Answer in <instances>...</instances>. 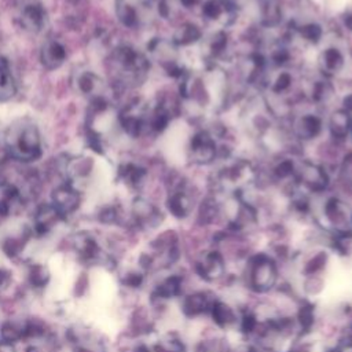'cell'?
Returning <instances> with one entry per match:
<instances>
[{
	"label": "cell",
	"instance_id": "1",
	"mask_svg": "<svg viewBox=\"0 0 352 352\" xmlns=\"http://www.w3.org/2000/svg\"><path fill=\"white\" fill-rule=\"evenodd\" d=\"M4 144L8 155L21 162H32L41 157L43 142L37 125L21 118L8 125L4 133Z\"/></svg>",
	"mask_w": 352,
	"mask_h": 352
},
{
	"label": "cell",
	"instance_id": "2",
	"mask_svg": "<svg viewBox=\"0 0 352 352\" xmlns=\"http://www.w3.org/2000/svg\"><path fill=\"white\" fill-rule=\"evenodd\" d=\"M109 63L116 81L122 85L140 84L148 72L146 56L126 45L116 48L110 55Z\"/></svg>",
	"mask_w": 352,
	"mask_h": 352
},
{
	"label": "cell",
	"instance_id": "3",
	"mask_svg": "<svg viewBox=\"0 0 352 352\" xmlns=\"http://www.w3.org/2000/svg\"><path fill=\"white\" fill-rule=\"evenodd\" d=\"M278 278V271L275 263L264 256H256L250 260L246 267V283L254 292H267L270 290Z\"/></svg>",
	"mask_w": 352,
	"mask_h": 352
},
{
	"label": "cell",
	"instance_id": "4",
	"mask_svg": "<svg viewBox=\"0 0 352 352\" xmlns=\"http://www.w3.org/2000/svg\"><path fill=\"white\" fill-rule=\"evenodd\" d=\"M118 21L131 29L146 25L150 19V8L142 0H116Z\"/></svg>",
	"mask_w": 352,
	"mask_h": 352
},
{
	"label": "cell",
	"instance_id": "5",
	"mask_svg": "<svg viewBox=\"0 0 352 352\" xmlns=\"http://www.w3.org/2000/svg\"><path fill=\"white\" fill-rule=\"evenodd\" d=\"M324 219L329 226L338 234H352V208L345 202L330 198L324 205Z\"/></svg>",
	"mask_w": 352,
	"mask_h": 352
},
{
	"label": "cell",
	"instance_id": "6",
	"mask_svg": "<svg viewBox=\"0 0 352 352\" xmlns=\"http://www.w3.org/2000/svg\"><path fill=\"white\" fill-rule=\"evenodd\" d=\"M80 201L81 197L78 188L69 182L58 186L51 194V205L62 219L72 214L78 208Z\"/></svg>",
	"mask_w": 352,
	"mask_h": 352
},
{
	"label": "cell",
	"instance_id": "7",
	"mask_svg": "<svg viewBox=\"0 0 352 352\" xmlns=\"http://www.w3.org/2000/svg\"><path fill=\"white\" fill-rule=\"evenodd\" d=\"M73 84L76 87V91L87 98L91 99V102L95 100H106L103 96L104 84L99 76H96L92 70H82L77 72L73 80Z\"/></svg>",
	"mask_w": 352,
	"mask_h": 352
},
{
	"label": "cell",
	"instance_id": "8",
	"mask_svg": "<svg viewBox=\"0 0 352 352\" xmlns=\"http://www.w3.org/2000/svg\"><path fill=\"white\" fill-rule=\"evenodd\" d=\"M132 217L142 228H154L161 223V212L148 201L136 198L132 204Z\"/></svg>",
	"mask_w": 352,
	"mask_h": 352
},
{
	"label": "cell",
	"instance_id": "9",
	"mask_svg": "<svg viewBox=\"0 0 352 352\" xmlns=\"http://www.w3.org/2000/svg\"><path fill=\"white\" fill-rule=\"evenodd\" d=\"M73 246L81 261L96 263L103 257V253L98 241L87 232L76 234L73 238Z\"/></svg>",
	"mask_w": 352,
	"mask_h": 352
},
{
	"label": "cell",
	"instance_id": "10",
	"mask_svg": "<svg viewBox=\"0 0 352 352\" xmlns=\"http://www.w3.org/2000/svg\"><path fill=\"white\" fill-rule=\"evenodd\" d=\"M21 25L30 33H40L47 26V12L38 3H32L23 7L21 12Z\"/></svg>",
	"mask_w": 352,
	"mask_h": 352
},
{
	"label": "cell",
	"instance_id": "11",
	"mask_svg": "<svg viewBox=\"0 0 352 352\" xmlns=\"http://www.w3.org/2000/svg\"><path fill=\"white\" fill-rule=\"evenodd\" d=\"M21 190L11 182L0 180V216H10L22 205Z\"/></svg>",
	"mask_w": 352,
	"mask_h": 352
},
{
	"label": "cell",
	"instance_id": "12",
	"mask_svg": "<svg viewBox=\"0 0 352 352\" xmlns=\"http://www.w3.org/2000/svg\"><path fill=\"white\" fill-rule=\"evenodd\" d=\"M41 65L47 70H55L66 60V48L58 40H48L44 43L40 52Z\"/></svg>",
	"mask_w": 352,
	"mask_h": 352
},
{
	"label": "cell",
	"instance_id": "13",
	"mask_svg": "<svg viewBox=\"0 0 352 352\" xmlns=\"http://www.w3.org/2000/svg\"><path fill=\"white\" fill-rule=\"evenodd\" d=\"M191 154L195 162L198 164H208L216 155V146L213 139L205 133H197L191 140Z\"/></svg>",
	"mask_w": 352,
	"mask_h": 352
},
{
	"label": "cell",
	"instance_id": "14",
	"mask_svg": "<svg viewBox=\"0 0 352 352\" xmlns=\"http://www.w3.org/2000/svg\"><path fill=\"white\" fill-rule=\"evenodd\" d=\"M198 271L206 280H216L223 276L224 261L219 252H208L198 261Z\"/></svg>",
	"mask_w": 352,
	"mask_h": 352
},
{
	"label": "cell",
	"instance_id": "15",
	"mask_svg": "<svg viewBox=\"0 0 352 352\" xmlns=\"http://www.w3.org/2000/svg\"><path fill=\"white\" fill-rule=\"evenodd\" d=\"M62 217L59 216V213L54 209V206L51 204L48 205H41L36 214H34V221H33V228L32 232L36 234L37 236H43L44 234H47L56 223L58 220H60Z\"/></svg>",
	"mask_w": 352,
	"mask_h": 352
},
{
	"label": "cell",
	"instance_id": "16",
	"mask_svg": "<svg viewBox=\"0 0 352 352\" xmlns=\"http://www.w3.org/2000/svg\"><path fill=\"white\" fill-rule=\"evenodd\" d=\"M16 82L8 60L0 55V102H8L16 95Z\"/></svg>",
	"mask_w": 352,
	"mask_h": 352
},
{
	"label": "cell",
	"instance_id": "17",
	"mask_svg": "<svg viewBox=\"0 0 352 352\" xmlns=\"http://www.w3.org/2000/svg\"><path fill=\"white\" fill-rule=\"evenodd\" d=\"M300 175H301L302 183L314 191H320L327 186V176L324 170L314 164L305 162L301 168Z\"/></svg>",
	"mask_w": 352,
	"mask_h": 352
},
{
	"label": "cell",
	"instance_id": "18",
	"mask_svg": "<svg viewBox=\"0 0 352 352\" xmlns=\"http://www.w3.org/2000/svg\"><path fill=\"white\" fill-rule=\"evenodd\" d=\"M212 301L206 292H195L183 300V311L188 316H197L212 308Z\"/></svg>",
	"mask_w": 352,
	"mask_h": 352
},
{
	"label": "cell",
	"instance_id": "19",
	"mask_svg": "<svg viewBox=\"0 0 352 352\" xmlns=\"http://www.w3.org/2000/svg\"><path fill=\"white\" fill-rule=\"evenodd\" d=\"M92 168V161H88L85 157L73 158L66 165V173L69 177V183L74 186V182H80L81 179L87 177ZM76 187V186H74Z\"/></svg>",
	"mask_w": 352,
	"mask_h": 352
},
{
	"label": "cell",
	"instance_id": "20",
	"mask_svg": "<svg viewBox=\"0 0 352 352\" xmlns=\"http://www.w3.org/2000/svg\"><path fill=\"white\" fill-rule=\"evenodd\" d=\"M351 126H352V120L346 110L336 111L330 118V131H331V135L337 139L346 138Z\"/></svg>",
	"mask_w": 352,
	"mask_h": 352
},
{
	"label": "cell",
	"instance_id": "21",
	"mask_svg": "<svg viewBox=\"0 0 352 352\" xmlns=\"http://www.w3.org/2000/svg\"><path fill=\"white\" fill-rule=\"evenodd\" d=\"M212 316L213 320L220 326V327H230L236 322V314L234 309L223 302V301H216L212 305Z\"/></svg>",
	"mask_w": 352,
	"mask_h": 352
},
{
	"label": "cell",
	"instance_id": "22",
	"mask_svg": "<svg viewBox=\"0 0 352 352\" xmlns=\"http://www.w3.org/2000/svg\"><path fill=\"white\" fill-rule=\"evenodd\" d=\"M258 4L261 22L267 26L276 25L280 19V6L278 0H256Z\"/></svg>",
	"mask_w": 352,
	"mask_h": 352
},
{
	"label": "cell",
	"instance_id": "23",
	"mask_svg": "<svg viewBox=\"0 0 352 352\" xmlns=\"http://www.w3.org/2000/svg\"><path fill=\"white\" fill-rule=\"evenodd\" d=\"M296 131L300 138L302 139H312L320 131V121L318 117L307 114L301 117L296 125Z\"/></svg>",
	"mask_w": 352,
	"mask_h": 352
},
{
	"label": "cell",
	"instance_id": "24",
	"mask_svg": "<svg viewBox=\"0 0 352 352\" xmlns=\"http://www.w3.org/2000/svg\"><path fill=\"white\" fill-rule=\"evenodd\" d=\"M344 65V58L341 52L336 48H327L320 55V66L329 73H337Z\"/></svg>",
	"mask_w": 352,
	"mask_h": 352
},
{
	"label": "cell",
	"instance_id": "25",
	"mask_svg": "<svg viewBox=\"0 0 352 352\" xmlns=\"http://www.w3.org/2000/svg\"><path fill=\"white\" fill-rule=\"evenodd\" d=\"M168 208L172 212V214H175L176 217H184L188 214L191 204H190L188 197L184 192L179 191L169 197Z\"/></svg>",
	"mask_w": 352,
	"mask_h": 352
},
{
	"label": "cell",
	"instance_id": "26",
	"mask_svg": "<svg viewBox=\"0 0 352 352\" xmlns=\"http://www.w3.org/2000/svg\"><path fill=\"white\" fill-rule=\"evenodd\" d=\"M144 169L133 165V164H126L120 168V175L125 180V183L131 186H138L142 183V179L144 177Z\"/></svg>",
	"mask_w": 352,
	"mask_h": 352
},
{
	"label": "cell",
	"instance_id": "27",
	"mask_svg": "<svg viewBox=\"0 0 352 352\" xmlns=\"http://www.w3.org/2000/svg\"><path fill=\"white\" fill-rule=\"evenodd\" d=\"M201 36V32L197 26L194 25H184L182 28L177 29L176 34H175V41L177 44H182V45H187V44H191L194 41H197Z\"/></svg>",
	"mask_w": 352,
	"mask_h": 352
},
{
	"label": "cell",
	"instance_id": "28",
	"mask_svg": "<svg viewBox=\"0 0 352 352\" xmlns=\"http://www.w3.org/2000/svg\"><path fill=\"white\" fill-rule=\"evenodd\" d=\"M154 352H186V348L175 336H165L154 345Z\"/></svg>",
	"mask_w": 352,
	"mask_h": 352
},
{
	"label": "cell",
	"instance_id": "29",
	"mask_svg": "<svg viewBox=\"0 0 352 352\" xmlns=\"http://www.w3.org/2000/svg\"><path fill=\"white\" fill-rule=\"evenodd\" d=\"M29 279H30V283L34 286V287H44L47 283H48V279H50V272L47 270V267L41 265V264H36L30 268V272H29Z\"/></svg>",
	"mask_w": 352,
	"mask_h": 352
},
{
	"label": "cell",
	"instance_id": "30",
	"mask_svg": "<svg viewBox=\"0 0 352 352\" xmlns=\"http://www.w3.org/2000/svg\"><path fill=\"white\" fill-rule=\"evenodd\" d=\"M179 286H180L179 278L172 276V278L165 279L161 285H158L155 293H157V296H160L162 298H169L179 293Z\"/></svg>",
	"mask_w": 352,
	"mask_h": 352
},
{
	"label": "cell",
	"instance_id": "31",
	"mask_svg": "<svg viewBox=\"0 0 352 352\" xmlns=\"http://www.w3.org/2000/svg\"><path fill=\"white\" fill-rule=\"evenodd\" d=\"M26 239H28V236H22V238H19V236H11V238H8V239L3 243V250H4V253H6L7 256H10V257L18 256V254L22 252V249H23V246H25V243H26Z\"/></svg>",
	"mask_w": 352,
	"mask_h": 352
},
{
	"label": "cell",
	"instance_id": "32",
	"mask_svg": "<svg viewBox=\"0 0 352 352\" xmlns=\"http://www.w3.org/2000/svg\"><path fill=\"white\" fill-rule=\"evenodd\" d=\"M340 177H341V182L348 188L352 190V154L344 160L340 170Z\"/></svg>",
	"mask_w": 352,
	"mask_h": 352
},
{
	"label": "cell",
	"instance_id": "33",
	"mask_svg": "<svg viewBox=\"0 0 352 352\" xmlns=\"http://www.w3.org/2000/svg\"><path fill=\"white\" fill-rule=\"evenodd\" d=\"M301 34H302L307 40L315 43V41H318L319 37L322 36V30H320V28H319L318 25H307V26H304V28L301 29Z\"/></svg>",
	"mask_w": 352,
	"mask_h": 352
},
{
	"label": "cell",
	"instance_id": "34",
	"mask_svg": "<svg viewBox=\"0 0 352 352\" xmlns=\"http://www.w3.org/2000/svg\"><path fill=\"white\" fill-rule=\"evenodd\" d=\"M289 85H290V77H289V74L283 73V74H280V77L276 80V82H275V85H274V91H276V92L283 91V89H286Z\"/></svg>",
	"mask_w": 352,
	"mask_h": 352
},
{
	"label": "cell",
	"instance_id": "35",
	"mask_svg": "<svg viewBox=\"0 0 352 352\" xmlns=\"http://www.w3.org/2000/svg\"><path fill=\"white\" fill-rule=\"evenodd\" d=\"M11 283V272L4 270V268H0V293L4 292Z\"/></svg>",
	"mask_w": 352,
	"mask_h": 352
},
{
	"label": "cell",
	"instance_id": "36",
	"mask_svg": "<svg viewBox=\"0 0 352 352\" xmlns=\"http://www.w3.org/2000/svg\"><path fill=\"white\" fill-rule=\"evenodd\" d=\"M292 172H293V165H292L290 162H283V164H280V165L278 166V169H276V173H278L280 177L287 176V175H290Z\"/></svg>",
	"mask_w": 352,
	"mask_h": 352
},
{
	"label": "cell",
	"instance_id": "37",
	"mask_svg": "<svg viewBox=\"0 0 352 352\" xmlns=\"http://www.w3.org/2000/svg\"><path fill=\"white\" fill-rule=\"evenodd\" d=\"M345 110H352V95L345 99Z\"/></svg>",
	"mask_w": 352,
	"mask_h": 352
},
{
	"label": "cell",
	"instance_id": "38",
	"mask_svg": "<svg viewBox=\"0 0 352 352\" xmlns=\"http://www.w3.org/2000/svg\"><path fill=\"white\" fill-rule=\"evenodd\" d=\"M11 345H8V344H3V342H0V352H8L7 349L10 348Z\"/></svg>",
	"mask_w": 352,
	"mask_h": 352
},
{
	"label": "cell",
	"instance_id": "39",
	"mask_svg": "<svg viewBox=\"0 0 352 352\" xmlns=\"http://www.w3.org/2000/svg\"><path fill=\"white\" fill-rule=\"evenodd\" d=\"M345 23L348 25V28H349V29H352V14H349V15L346 16V19H345Z\"/></svg>",
	"mask_w": 352,
	"mask_h": 352
},
{
	"label": "cell",
	"instance_id": "40",
	"mask_svg": "<svg viewBox=\"0 0 352 352\" xmlns=\"http://www.w3.org/2000/svg\"><path fill=\"white\" fill-rule=\"evenodd\" d=\"M186 7H190V6H192L194 3H195V0H180Z\"/></svg>",
	"mask_w": 352,
	"mask_h": 352
},
{
	"label": "cell",
	"instance_id": "41",
	"mask_svg": "<svg viewBox=\"0 0 352 352\" xmlns=\"http://www.w3.org/2000/svg\"><path fill=\"white\" fill-rule=\"evenodd\" d=\"M26 352H40V349H38L37 346H29V348L26 349Z\"/></svg>",
	"mask_w": 352,
	"mask_h": 352
},
{
	"label": "cell",
	"instance_id": "42",
	"mask_svg": "<svg viewBox=\"0 0 352 352\" xmlns=\"http://www.w3.org/2000/svg\"><path fill=\"white\" fill-rule=\"evenodd\" d=\"M228 3H231L234 7H236V4H239L241 1H243V0H227Z\"/></svg>",
	"mask_w": 352,
	"mask_h": 352
}]
</instances>
